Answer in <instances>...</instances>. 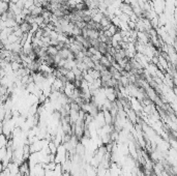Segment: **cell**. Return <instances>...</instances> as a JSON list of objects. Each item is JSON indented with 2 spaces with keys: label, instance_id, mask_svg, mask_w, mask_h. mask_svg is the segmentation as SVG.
<instances>
[{
  "label": "cell",
  "instance_id": "6da1fadb",
  "mask_svg": "<svg viewBox=\"0 0 177 176\" xmlns=\"http://www.w3.org/2000/svg\"><path fill=\"white\" fill-rule=\"evenodd\" d=\"M100 64H101L103 68H107V70H109V68L112 66L111 62H110L109 60H108V58H107L105 55H102V57L100 58Z\"/></svg>",
  "mask_w": 177,
  "mask_h": 176
},
{
  "label": "cell",
  "instance_id": "7a4b0ae2",
  "mask_svg": "<svg viewBox=\"0 0 177 176\" xmlns=\"http://www.w3.org/2000/svg\"><path fill=\"white\" fill-rule=\"evenodd\" d=\"M47 54L52 57H54L58 54V50L54 46H48L47 47Z\"/></svg>",
  "mask_w": 177,
  "mask_h": 176
},
{
  "label": "cell",
  "instance_id": "3957f363",
  "mask_svg": "<svg viewBox=\"0 0 177 176\" xmlns=\"http://www.w3.org/2000/svg\"><path fill=\"white\" fill-rule=\"evenodd\" d=\"M18 1H19V0H11L9 2H11V3H14V4H16V3L18 2Z\"/></svg>",
  "mask_w": 177,
  "mask_h": 176
}]
</instances>
